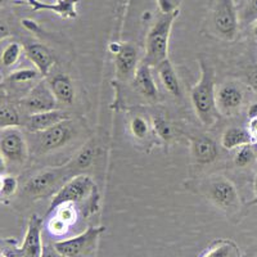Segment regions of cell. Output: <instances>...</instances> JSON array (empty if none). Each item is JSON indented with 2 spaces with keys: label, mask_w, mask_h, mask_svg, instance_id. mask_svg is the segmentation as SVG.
Returning <instances> with one entry per match:
<instances>
[{
  "label": "cell",
  "mask_w": 257,
  "mask_h": 257,
  "mask_svg": "<svg viewBox=\"0 0 257 257\" xmlns=\"http://www.w3.org/2000/svg\"><path fill=\"white\" fill-rule=\"evenodd\" d=\"M63 203H73L85 217L93 215L99 207V193L95 183L86 175L73 176L52 197L48 212H53Z\"/></svg>",
  "instance_id": "1"
},
{
  "label": "cell",
  "mask_w": 257,
  "mask_h": 257,
  "mask_svg": "<svg viewBox=\"0 0 257 257\" xmlns=\"http://www.w3.org/2000/svg\"><path fill=\"white\" fill-rule=\"evenodd\" d=\"M201 79L190 91L193 108L202 125L211 127L216 122L219 111L216 107V90H215V70L203 57H199Z\"/></svg>",
  "instance_id": "2"
},
{
  "label": "cell",
  "mask_w": 257,
  "mask_h": 257,
  "mask_svg": "<svg viewBox=\"0 0 257 257\" xmlns=\"http://www.w3.org/2000/svg\"><path fill=\"white\" fill-rule=\"evenodd\" d=\"M73 176L67 165L39 170L26 179L21 188V196L30 201H38L47 197L52 198Z\"/></svg>",
  "instance_id": "3"
},
{
  "label": "cell",
  "mask_w": 257,
  "mask_h": 257,
  "mask_svg": "<svg viewBox=\"0 0 257 257\" xmlns=\"http://www.w3.org/2000/svg\"><path fill=\"white\" fill-rule=\"evenodd\" d=\"M179 13H170L162 15L160 13L158 17L153 21L149 27L146 38V56L143 62L151 67H157L161 62L169 58V43L171 36L174 22L179 17Z\"/></svg>",
  "instance_id": "4"
},
{
  "label": "cell",
  "mask_w": 257,
  "mask_h": 257,
  "mask_svg": "<svg viewBox=\"0 0 257 257\" xmlns=\"http://www.w3.org/2000/svg\"><path fill=\"white\" fill-rule=\"evenodd\" d=\"M201 190L206 198L211 201L226 216L234 219L240 212V197L237 187L231 180L222 175L208 176L201 183Z\"/></svg>",
  "instance_id": "5"
},
{
  "label": "cell",
  "mask_w": 257,
  "mask_h": 257,
  "mask_svg": "<svg viewBox=\"0 0 257 257\" xmlns=\"http://www.w3.org/2000/svg\"><path fill=\"white\" fill-rule=\"evenodd\" d=\"M207 24L216 38L225 41L237 40L242 29L235 0H212Z\"/></svg>",
  "instance_id": "6"
},
{
  "label": "cell",
  "mask_w": 257,
  "mask_h": 257,
  "mask_svg": "<svg viewBox=\"0 0 257 257\" xmlns=\"http://www.w3.org/2000/svg\"><path fill=\"white\" fill-rule=\"evenodd\" d=\"M73 138H75V127L71 120L63 121L48 130L34 134L32 152L38 156L56 152L64 146H67Z\"/></svg>",
  "instance_id": "7"
},
{
  "label": "cell",
  "mask_w": 257,
  "mask_h": 257,
  "mask_svg": "<svg viewBox=\"0 0 257 257\" xmlns=\"http://www.w3.org/2000/svg\"><path fill=\"white\" fill-rule=\"evenodd\" d=\"M104 230V226H90L76 237L58 240L53 245L66 257H89L95 251L98 239Z\"/></svg>",
  "instance_id": "8"
},
{
  "label": "cell",
  "mask_w": 257,
  "mask_h": 257,
  "mask_svg": "<svg viewBox=\"0 0 257 257\" xmlns=\"http://www.w3.org/2000/svg\"><path fill=\"white\" fill-rule=\"evenodd\" d=\"M0 153L8 165L22 166L30 156V147L26 137L20 127H11L0 132Z\"/></svg>",
  "instance_id": "9"
},
{
  "label": "cell",
  "mask_w": 257,
  "mask_h": 257,
  "mask_svg": "<svg viewBox=\"0 0 257 257\" xmlns=\"http://www.w3.org/2000/svg\"><path fill=\"white\" fill-rule=\"evenodd\" d=\"M57 103L58 102L53 95L47 80L41 79L22 99L17 100L16 104L18 105L21 113L26 114L25 117H27L30 114L53 111L56 109Z\"/></svg>",
  "instance_id": "10"
},
{
  "label": "cell",
  "mask_w": 257,
  "mask_h": 257,
  "mask_svg": "<svg viewBox=\"0 0 257 257\" xmlns=\"http://www.w3.org/2000/svg\"><path fill=\"white\" fill-rule=\"evenodd\" d=\"M247 88L237 81H226L216 90V107L220 114L234 116L245 105Z\"/></svg>",
  "instance_id": "11"
},
{
  "label": "cell",
  "mask_w": 257,
  "mask_h": 257,
  "mask_svg": "<svg viewBox=\"0 0 257 257\" xmlns=\"http://www.w3.org/2000/svg\"><path fill=\"white\" fill-rule=\"evenodd\" d=\"M41 75L38 70L34 68H20L13 72H9L8 76L4 77L3 84L8 91L9 100L12 102L16 98L15 103L17 100L22 99L30 90H31L39 81H40Z\"/></svg>",
  "instance_id": "12"
},
{
  "label": "cell",
  "mask_w": 257,
  "mask_h": 257,
  "mask_svg": "<svg viewBox=\"0 0 257 257\" xmlns=\"http://www.w3.org/2000/svg\"><path fill=\"white\" fill-rule=\"evenodd\" d=\"M21 43L24 47L25 56L35 66V70L39 71L41 77L44 79L49 76L50 71L56 64V57L52 50L45 44L32 38H25Z\"/></svg>",
  "instance_id": "13"
},
{
  "label": "cell",
  "mask_w": 257,
  "mask_h": 257,
  "mask_svg": "<svg viewBox=\"0 0 257 257\" xmlns=\"http://www.w3.org/2000/svg\"><path fill=\"white\" fill-rule=\"evenodd\" d=\"M114 53L117 77L121 80H128L134 77L135 71L139 67V52L132 43H114L111 47Z\"/></svg>",
  "instance_id": "14"
},
{
  "label": "cell",
  "mask_w": 257,
  "mask_h": 257,
  "mask_svg": "<svg viewBox=\"0 0 257 257\" xmlns=\"http://www.w3.org/2000/svg\"><path fill=\"white\" fill-rule=\"evenodd\" d=\"M43 219L39 215H31L27 222L26 234H25L22 245L18 248V257H41L43 253Z\"/></svg>",
  "instance_id": "15"
},
{
  "label": "cell",
  "mask_w": 257,
  "mask_h": 257,
  "mask_svg": "<svg viewBox=\"0 0 257 257\" xmlns=\"http://www.w3.org/2000/svg\"><path fill=\"white\" fill-rule=\"evenodd\" d=\"M29 6L34 12L47 11L56 13L57 16L66 20H73L77 17V4L79 0H56L53 3H47L41 0H20L17 6Z\"/></svg>",
  "instance_id": "16"
},
{
  "label": "cell",
  "mask_w": 257,
  "mask_h": 257,
  "mask_svg": "<svg viewBox=\"0 0 257 257\" xmlns=\"http://www.w3.org/2000/svg\"><path fill=\"white\" fill-rule=\"evenodd\" d=\"M71 120L70 114L67 112L61 111V109H53V111L41 112V113L30 114L24 118V126L27 132L31 134L41 133L44 130L53 127L57 123H61L63 121Z\"/></svg>",
  "instance_id": "17"
},
{
  "label": "cell",
  "mask_w": 257,
  "mask_h": 257,
  "mask_svg": "<svg viewBox=\"0 0 257 257\" xmlns=\"http://www.w3.org/2000/svg\"><path fill=\"white\" fill-rule=\"evenodd\" d=\"M190 149L193 158L199 165H208L219 157V147L216 142L206 135L192 138Z\"/></svg>",
  "instance_id": "18"
},
{
  "label": "cell",
  "mask_w": 257,
  "mask_h": 257,
  "mask_svg": "<svg viewBox=\"0 0 257 257\" xmlns=\"http://www.w3.org/2000/svg\"><path fill=\"white\" fill-rule=\"evenodd\" d=\"M47 82L49 85L53 95L56 96L57 102L62 103V104H72L73 100H75L76 91H75L72 80L70 79L68 75L57 73L56 76H52L50 79H48Z\"/></svg>",
  "instance_id": "19"
},
{
  "label": "cell",
  "mask_w": 257,
  "mask_h": 257,
  "mask_svg": "<svg viewBox=\"0 0 257 257\" xmlns=\"http://www.w3.org/2000/svg\"><path fill=\"white\" fill-rule=\"evenodd\" d=\"M134 86L138 90V93H141L142 95L146 96L149 100H156L158 98V89L156 86L155 79H153L152 70L151 66L143 63L139 64V67L137 68L134 75Z\"/></svg>",
  "instance_id": "20"
},
{
  "label": "cell",
  "mask_w": 257,
  "mask_h": 257,
  "mask_svg": "<svg viewBox=\"0 0 257 257\" xmlns=\"http://www.w3.org/2000/svg\"><path fill=\"white\" fill-rule=\"evenodd\" d=\"M221 147L226 151H235L247 144H252L251 135L248 133L247 126H230L225 128V132L221 135Z\"/></svg>",
  "instance_id": "21"
},
{
  "label": "cell",
  "mask_w": 257,
  "mask_h": 257,
  "mask_svg": "<svg viewBox=\"0 0 257 257\" xmlns=\"http://www.w3.org/2000/svg\"><path fill=\"white\" fill-rule=\"evenodd\" d=\"M157 72L160 76L161 82L164 84L165 89L169 91L173 96H180L181 95V89H180V82H179L178 76H176L175 68H174L173 63L170 62V59H165L164 62H161L157 66Z\"/></svg>",
  "instance_id": "22"
},
{
  "label": "cell",
  "mask_w": 257,
  "mask_h": 257,
  "mask_svg": "<svg viewBox=\"0 0 257 257\" xmlns=\"http://www.w3.org/2000/svg\"><path fill=\"white\" fill-rule=\"evenodd\" d=\"M22 54H25V53L21 41H8L0 52V71H2V73H3V71H11L12 68H15L18 62L21 61Z\"/></svg>",
  "instance_id": "23"
},
{
  "label": "cell",
  "mask_w": 257,
  "mask_h": 257,
  "mask_svg": "<svg viewBox=\"0 0 257 257\" xmlns=\"http://www.w3.org/2000/svg\"><path fill=\"white\" fill-rule=\"evenodd\" d=\"M24 125V118L18 105L15 102L0 104V132L11 127H20Z\"/></svg>",
  "instance_id": "24"
},
{
  "label": "cell",
  "mask_w": 257,
  "mask_h": 257,
  "mask_svg": "<svg viewBox=\"0 0 257 257\" xmlns=\"http://www.w3.org/2000/svg\"><path fill=\"white\" fill-rule=\"evenodd\" d=\"M202 257H242L237 243L230 239L215 240Z\"/></svg>",
  "instance_id": "25"
},
{
  "label": "cell",
  "mask_w": 257,
  "mask_h": 257,
  "mask_svg": "<svg viewBox=\"0 0 257 257\" xmlns=\"http://www.w3.org/2000/svg\"><path fill=\"white\" fill-rule=\"evenodd\" d=\"M94 157H95V146H94L93 143H89L86 144V146H85L72 160L68 161L66 165H67L68 169L72 171L73 175L76 176L79 175L80 171L88 169V167L90 166Z\"/></svg>",
  "instance_id": "26"
},
{
  "label": "cell",
  "mask_w": 257,
  "mask_h": 257,
  "mask_svg": "<svg viewBox=\"0 0 257 257\" xmlns=\"http://www.w3.org/2000/svg\"><path fill=\"white\" fill-rule=\"evenodd\" d=\"M18 32V22L15 13L9 8L0 9V43L13 38Z\"/></svg>",
  "instance_id": "27"
},
{
  "label": "cell",
  "mask_w": 257,
  "mask_h": 257,
  "mask_svg": "<svg viewBox=\"0 0 257 257\" xmlns=\"http://www.w3.org/2000/svg\"><path fill=\"white\" fill-rule=\"evenodd\" d=\"M234 166L238 169H248L257 162V147L254 144H247L235 149Z\"/></svg>",
  "instance_id": "28"
},
{
  "label": "cell",
  "mask_w": 257,
  "mask_h": 257,
  "mask_svg": "<svg viewBox=\"0 0 257 257\" xmlns=\"http://www.w3.org/2000/svg\"><path fill=\"white\" fill-rule=\"evenodd\" d=\"M240 29H248L257 21V0H244L238 6Z\"/></svg>",
  "instance_id": "29"
},
{
  "label": "cell",
  "mask_w": 257,
  "mask_h": 257,
  "mask_svg": "<svg viewBox=\"0 0 257 257\" xmlns=\"http://www.w3.org/2000/svg\"><path fill=\"white\" fill-rule=\"evenodd\" d=\"M130 130H132V134L134 135L137 139L143 141V139H146L149 134L148 121L141 116L133 117L132 122H130Z\"/></svg>",
  "instance_id": "30"
},
{
  "label": "cell",
  "mask_w": 257,
  "mask_h": 257,
  "mask_svg": "<svg viewBox=\"0 0 257 257\" xmlns=\"http://www.w3.org/2000/svg\"><path fill=\"white\" fill-rule=\"evenodd\" d=\"M20 189V181L16 176L13 175H7L3 176V187H2V193H0V197L3 198H11L18 192Z\"/></svg>",
  "instance_id": "31"
},
{
  "label": "cell",
  "mask_w": 257,
  "mask_h": 257,
  "mask_svg": "<svg viewBox=\"0 0 257 257\" xmlns=\"http://www.w3.org/2000/svg\"><path fill=\"white\" fill-rule=\"evenodd\" d=\"M153 128H155V132L157 133L158 137L164 142H170L173 139L171 127H170V125L167 123V121L165 120L164 117L157 116L153 118Z\"/></svg>",
  "instance_id": "32"
},
{
  "label": "cell",
  "mask_w": 257,
  "mask_h": 257,
  "mask_svg": "<svg viewBox=\"0 0 257 257\" xmlns=\"http://www.w3.org/2000/svg\"><path fill=\"white\" fill-rule=\"evenodd\" d=\"M70 228L71 226H68L66 222L62 221V220L59 219V217H57L56 215H53L49 219V221H48V230H49V233L52 234V235H56V237H62V235H64Z\"/></svg>",
  "instance_id": "33"
},
{
  "label": "cell",
  "mask_w": 257,
  "mask_h": 257,
  "mask_svg": "<svg viewBox=\"0 0 257 257\" xmlns=\"http://www.w3.org/2000/svg\"><path fill=\"white\" fill-rule=\"evenodd\" d=\"M157 8L162 15H170V13L180 12L181 0H156Z\"/></svg>",
  "instance_id": "34"
},
{
  "label": "cell",
  "mask_w": 257,
  "mask_h": 257,
  "mask_svg": "<svg viewBox=\"0 0 257 257\" xmlns=\"http://www.w3.org/2000/svg\"><path fill=\"white\" fill-rule=\"evenodd\" d=\"M247 81H248L249 89L257 94V66L249 70L248 75H247Z\"/></svg>",
  "instance_id": "35"
},
{
  "label": "cell",
  "mask_w": 257,
  "mask_h": 257,
  "mask_svg": "<svg viewBox=\"0 0 257 257\" xmlns=\"http://www.w3.org/2000/svg\"><path fill=\"white\" fill-rule=\"evenodd\" d=\"M247 128H248V133L251 135L252 144L257 147V117L249 118L248 123H247Z\"/></svg>",
  "instance_id": "36"
},
{
  "label": "cell",
  "mask_w": 257,
  "mask_h": 257,
  "mask_svg": "<svg viewBox=\"0 0 257 257\" xmlns=\"http://www.w3.org/2000/svg\"><path fill=\"white\" fill-rule=\"evenodd\" d=\"M41 257H66V256L59 253L54 245L48 243V244H45L44 247H43V253H41Z\"/></svg>",
  "instance_id": "37"
},
{
  "label": "cell",
  "mask_w": 257,
  "mask_h": 257,
  "mask_svg": "<svg viewBox=\"0 0 257 257\" xmlns=\"http://www.w3.org/2000/svg\"><path fill=\"white\" fill-rule=\"evenodd\" d=\"M7 102H11V100H9L8 91H7L3 82H0V104H3V103H7Z\"/></svg>",
  "instance_id": "38"
},
{
  "label": "cell",
  "mask_w": 257,
  "mask_h": 257,
  "mask_svg": "<svg viewBox=\"0 0 257 257\" xmlns=\"http://www.w3.org/2000/svg\"><path fill=\"white\" fill-rule=\"evenodd\" d=\"M7 174H8V162L4 156L0 153V176H4Z\"/></svg>",
  "instance_id": "39"
},
{
  "label": "cell",
  "mask_w": 257,
  "mask_h": 257,
  "mask_svg": "<svg viewBox=\"0 0 257 257\" xmlns=\"http://www.w3.org/2000/svg\"><path fill=\"white\" fill-rule=\"evenodd\" d=\"M247 116L249 118H254L257 117V100L256 102H252L251 104L248 105V108H247Z\"/></svg>",
  "instance_id": "40"
},
{
  "label": "cell",
  "mask_w": 257,
  "mask_h": 257,
  "mask_svg": "<svg viewBox=\"0 0 257 257\" xmlns=\"http://www.w3.org/2000/svg\"><path fill=\"white\" fill-rule=\"evenodd\" d=\"M257 205V173L254 175V180H253V199L251 202L247 203V206H256Z\"/></svg>",
  "instance_id": "41"
},
{
  "label": "cell",
  "mask_w": 257,
  "mask_h": 257,
  "mask_svg": "<svg viewBox=\"0 0 257 257\" xmlns=\"http://www.w3.org/2000/svg\"><path fill=\"white\" fill-rule=\"evenodd\" d=\"M20 0H0V9L9 8L11 6H17Z\"/></svg>",
  "instance_id": "42"
},
{
  "label": "cell",
  "mask_w": 257,
  "mask_h": 257,
  "mask_svg": "<svg viewBox=\"0 0 257 257\" xmlns=\"http://www.w3.org/2000/svg\"><path fill=\"white\" fill-rule=\"evenodd\" d=\"M248 29H251V34H252V36H253L254 40L257 41V21H256V22H254V24H252L251 26L248 27Z\"/></svg>",
  "instance_id": "43"
},
{
  "label": "cell",
  "mask_w": 257,
  "mask_h": 257,
  "mask_svg": "<svg viewBox=\"0 0 257 257\" xmlns=\"http://www.w3.org/2000/svg\"><path fill=\"white\" fill-rule=\"evenodd\" d=\"M247 257H257V245H256V247H254L253 249H252L251 253L247 254Z\"/></svg>",
  "instance_id": "44"
},
{
  "label": "cell",
  "mask_w": 257,
  "mask_h": 257,
  "mask_svg": "<svg viewBox=\"0 0 257 257\" xmlns=\"http://www.w3.org/2000/svg\"><path fill=\"white\" fill-rule=\"evenodd\" d=\"M2 187H3V176H0V193H2Z\"/></svg>",
  "instance_id": "45"
},
{
  "label": "cell",
  "mask_w": 257,
  "mask_h": 257,
  "mask_svg": "<svg viewBox=\"0 0 257 257\" xmlns=\"http://www.w3.org/2000/svg\"><path fill=\"white\" fill-rule=\"evenodd\" d=\"M3 80H4V75L2 73V71H0V82H3Z\"/></svg>",
  "instance_id": "46"
},
{
  "label": "cell",
  "mask_w": 257,
  "mask_h": 257,
  "mask_svg": "<svg viewBox=\"0 0 257 257\" xmlns=\"http://www.w3.org/2000/svg\"><path fill=\"white\" fill-rule=\"evenodd\" d=\"M244 0H235V3H237V6H239V4H242Z\"/></svg>",
  "instance_id": "47"
}]
</instances>
